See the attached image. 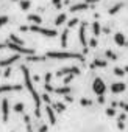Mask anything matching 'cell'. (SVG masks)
I'll return each instance as SVG.
<instances>
[{
    "label": "cell",
    "instance_id": "obj_29",
    "mask_svg": "<svg viewBox=\"0 0 128 132\" xmlns=\"http://www.w3.org/2000/svg\"><path fill=\"white\" fill-rule=\"evenodd\" d=\"M106 56H108V57H111V59H114V61H116V59H117V56H116V54H114V53H112V51H109V50H108V51H106Z\"/></svg>",
    "mask_w": 128,
    "mask_h": 132
},
{
    "label": "cell",
    "instance_id": "obj_30",
    "mask_svg": "<svg viewBox=\"0 0 128 132\" xmlns=\"http://www.w3.org/2000/svg\"><path fill=\"white\" fill-rule=\"evenodd\" d=\"M88 44H89L91 47H95V45H97V39H95V37H92V39H91V40H89Z\"/></svg>",
    "mask_w": 128,
    "mask_h": 132
},
{
    "label": "cell",
    "instance_id": "obj_1",
    "mask_svg": "<svg viewBox=\"0 0 128 132\" xmlns=\"http://www.w3.org/2000/svg\"><path fill=\"white\" fill-rule=\"evenodd\" d=\"M22 72H24V79H25V86H27V89H28V92L33 95V98H34V103H36V117H41V95L34 90V87H33V82H31V79H30V73H28V69L27 67H22Z\"/></svg>",
    "mask_w": 128,
    "mask_h": 132
},
{
    "label": "cell",
    "instance_id": "obj_37",
    "mask_svg": "<svg viewBox=\"0 0 128 132\" xmlns=\"http://www.w3.org/2000/svg\"><path fill=\"white\" fill-rule=\"evenodd\" d=\"M47 130V126H41V129H39V132H45Z\"/></svg>",
    "mask_w": 128,
    "mask_h": 132
},
{
    "label": "cell",
    "instance_id": "obj_3",
    "mask_svg": "<svg viewBox=\"0 0 128 132\" xmlns=\"http://www.w3.org/2000/svg\"><path fill=\"white\" fill-rule=\"evenodd\" d=\"M28 30H31V31H34V33H41V34H44V36H48V37H55V36L58 34L55 30L42 28V27H39V25H31V27H28Z\"/></svg>",
    "mask_w": 128,
    "mask_h": 132
},
{
    "label": "cell",
    "instance_id": "obj_7",
    "mask_svg": "<svg viewBox=\"0 0 128 132\" xmlns=\"http://www.w3.org/2000/svg\"><path fill=\"white\" fill-rule=\"evenodd\" d=\"M125 87H126V86H125L123 82H114V84L111 86V92H112V93H122V92L125 90Z\"/></svg>",
    "mask_w": 128,
    "mask_h": 132
},
{
    "label": "cell",
    "instance_id": "obj_2",
    "mask_svg": "<svg viewBox=\"0 0 128 132\" xmlns=\"http://www.w3.org/2000/svg\"><path fill=\"white\" fill-rule=\"evenodd\" d=\"M45 57H52V59H83L81 54L67 53V51H48L45 54Z\"/></svg>",
    "mask_w": 128,
    "mask_h": 132
},
{
    "label": "cell",
    "instance_id": "obj_25",
    "mask_svg": "<svg viewBox=\"0 0 128 132\" xmlns=\"http://www.w3.org/2000/svg\"><path fill=\"white\" fill-rule=\"evenodd\" d=\"M106 115L108 117H116V109L114 107H108L106 109Z\"/></svg>",
    "mask_w": 128,
    "mask_h": 132
},
{
    "label": "cell",
    "instance_id": "obj_21",
    "mask_svg": "<svg viewBox=\"0 0 128 132\" xmlns=\"http://www.w3.org/2000/svg\"><path fill=\"white\" fill-rule=\"evenodd\" d=\"M64 109H66V106H64L62 103H56L53 110H55V112H61V110H64Z\"/></svg>",
    "mask_w": 128,
    "mask_h": 132
},
{
    "label": "cell",
    "instance_id": "obj_36",
    "mask_svg": "<svg viewBox=\"0 0 128 132\" xmlns=\"http://www.w3.org/2000/svg\"><path fill=\"white\" fill-rule=\"evenodd\" d=\"M125 117H126L125 113H120V115H119V120H122V121H125Z\"/></svg>",
    "mask_w": 128,
    "mask_h": 132
},
{
    "label": "cell",
    "instance_id": "obj_10",
    "mask_svg": "<svg viewBox=\"0 0 128 132\" xmlns=\"http://www.w3.org/2000/svg\"><path fill=\"white\" fill-rule=\"evenodd\" d=\"M45 112H47V115H48V120H50V124H55L56 123V118H55V110L52 109V107H45Z\"/></svg>",
    "mask_w": 128,
    "mask_h": 132
},
{
    "label": "cell",
    "instance_id": "obj_28",
    "mask_svg": "<svg viewBox=\"0 0 128 132\" xmlns=\"http://www.w3.org/2000/svg\"><path fill=\"white\" fill-rule=\"evenodd\" d=\"M14 110H17V112H22V110H24V104H22V103L16 104V106H14Z\"/></svg>",
    "mask_w": 128,
    "mask_h": 132
},
{
    "label": "cell",
    "instance_id": "obj_15",
    "mask_svg": "<svg viewBox=\"0 0 128 132\" xmlns=\"http://www.w3.org/2000/svg\"><path fill=\"white\" fill-rule=\"evenodd\" d=\"M100 31H102L100 23H98V22H94V23H92V33H94V36H98Z\"/></svg>",
    "mask_w": 128,
    "mask_h": 132
},
{
    "label": "cell",
    "instance_id": "obj_14",
    "mask_svg": "<svg viewBox=\"0 0 128 132\" xmlns=\"http://www.w3.org/2000/svg\"><path fill=\"white\" fill-rule=\"evenodd\" d=\"M2 107H3V121H6L8 120V101L6 100H3V103H2Z\"/></svg>",
    "mask_w": 128,
    "mask_h": 132
},
{
    "label": "cell",
    "instance_id": "obj_17",
    "mask_svg": "<svg viewBox=\"0 0 128 132\" xmlns=\"http://www.w3.org/2000/svg\"><path fill=\"white\" fill-rule=\"evenodd\" d=\"M53 92H56V93H61V95H67V93H70V87H61V89H53Z\"/></svg>",
    "mask_w": 128,
    "mask_h": 132
},
{
    "label": "cell",
    "instance_id": "obj_18",
    "mask_svg": "<svg viewBox=\"0 0 128 132\" xmlns=\"http://www.w3.org/2000/svg\"><path fill=\"white\" fill-rule=\"evenodd\" d=\"M28 19H30L31 22L38 23V25H41V22H42V19H41L39 16H36V14H30V16H28Z\"/></svg>",
    "mask_w": 128,
    "mask_h": 132
},
{
    "label": "cell",
    "instance_id": "obj_6",
    "mask_svg": "<svg viewBox=\"0 0 128 132\" xmlns=\"http://www.w3.org/2000/svg\"><path fill=\"white\" fill-rule=\"evenodd\" d=\"M86 23H81V27H80V42H81V45L84 47V48H88V40H86Z\"/></svg>",
    "mask_w": 128,
    "mask_h": 132
},
{
    "label": "cell",
    "instance_id": "obj_20",
    "mask_svg": "<svg viewBox=\"0 0 128 132\" xmlns=\"http://www.w3.org/2000/svg\"><path fill=\"white\" fill-rule=\"evenodd\" d=\"M10 40H11V42H14V44L24 45V40H22V39H19V37H17L16 34H11V36H10Z\"/></svg>",
    "mask_w": 128,
    "mask_h": 132
},
{
    "label": "cell",
    "instance_id": "obj_31",
    "mask_svg": "<svg viewBox=\"0 0 128 132\" xmlns=\"http://www.w3.org/2000/svg\"><path fill=\"white\" fill-rule=\"evenodd\" d=\"M53 5H55L56 8H61V5H62V3H61V0H53Z\"/></svg>",
    "mask_w": 128,
    "mask_h": 132
},
{
    "label": "cell",
    "instance_id": "obj_4",
    "mask_svg": "<svg viewBox=\"0 0 128 132\" xmlns=\"http://www.w3.org/2000/svg\"><path fill=\"white\" fill-rule=\"evenodd\" d=\"M92 89H94V92H95L97 95H103V93L106 92V86H105V82H103L102 78H95V79H94Z\"/></svg>",
    "mask_w": 128,
    "mask_h": 132
},
{
    "label": "cell",
    "instance_id": "obj_5",
    "mask_svg": "<svg viewBox=\"0 0 128 132\" xmlns=\"http://www.w3.org/2000/svg\"><path fill=\"white\" fill-rule=\"evenodd\" d=\"M66 73H75V75H80V69L77 67H66V69H61L56 72V76H62V75H66Z\"/></svg>",
    "mask_w": 128,
    "mask_h": 132
},
{
    "label": "cell",
    "instance_id": "obj_34",
    "mask_svg": "<svg viewBox=\"0 0 128 132\" xmlns=\"http://www.w3.org/2000/svg\"><path fill=\"white\" fill-rule=\"evenodd\" d=\"M81 104H83V106H89L91 101H89V100H81Z\"/></svg>",
    "mask_w": 128,
    "mask_h": 132
},
{
    "label": "cell",
    "instance_id": "obj_19",
    "mask_svg": "<svg viewBox=\"0 0 128 132\" xmlns=\"http://www.w3.org/2000/svg\"><path fill=\"white\" fill-rule=\"evenodd\" d=\"M122 8H123V3H117V5H114V6L109 10V14H116V13H117L119 10H122Z\"/></svg>",
    "mask_w": 128,
    "mask_h": 132
},
{
    "label": "cell",
    "instance_id": "obj_26",
    "mask_svg": "<svg viewBox=\"0 0 128 132\" xmlns=\"http://www.w3.org/2000/svg\"><path fill=\"white\" fill-rule=\"evenodd\" d=\"M77 23H78V19H72V20L67 22V28H72V27H75Z\"/></svg>",
    "mask_w": 128,
    "mask_h": 132
},
{
    "label": "cell",
    "instance_id": "obj_35",
    "mask_svg": "<svg viewBox=\"0 0 128 132\" xmlns=\"http://www.w3.org/2000/svg\"><path fill=\"white\" fill-rule=\"evenodd\" d=\"M50 79H52V75H50V73H47V75H45V81H47V82H50Z\"/></svg>",
    "mask_w": 128,
    "mask_h": 132
},
{
    "label": "cell",
    "instance_id": "obj_11",
    "mask_svg": "<svg viewBox=\"0 0 128 132\" xmlns=\"http://www.w3.org/2000/svg\"><path fill=\"white\" fill-rule=\"evenodd\" d=\"M22 86H2L0 87V93L2 92H13V90H20Z\"/></svg>",
    "mask_w": 128,
    "mask_h": 132
},
{
    "label": "cell",
    "instance_id": "obj_13",
    "mask_svg": "<svg viewBox=\"0 0 128 132\" xmlns=\"http://www.w3.org/2000/svg\"><path fill=\"white\" fill-rule=\"evenodd\" d=\"M17 59H20V56H19V54L13 56V57H10V59L2 61V62H0V65H10V64H13V62H14V61H17Z\"/></svg>",
    "mask_w": 128,
    "mask_h": 132
},
{
    "label": "cell",
    "instance_id": "obj_23",
    "mask_svg": "<svg viewBox=\"0 0 128 132\" xmlns=\"http://www.w3.org/2000/svg\"><path fill=\"white\" fill-rule=\"evenodd\" d=\"M94 65H95V67H106V61H102V59L98 61V59H97V61L94 62Z\"/></svg>",
    "mask_w": 128,
    "mask_h": 132
},
{
    "label": "cell",
    "instance_id": "obj_27",
    "mask_svg": "<svg viewBox=\"0 0 128 132\" xmlns=\"http://www.w3.org/2000/svg\"><path fill=\"white\" fill-rule=\"evenodd\" d=\"M6 22H8V17L6 16H0V28H2Z\"/></svg>",
    "mask_w": 128,
    "mask_h": 132
},
{
    "label": "cell",
    "instance_id": "obj_12",
    "mask_svg": "<svg viewBox=\"0 0 128 132\" xmlns=\"http://www.w3.org/2000/svg\"><path fill=\"white\" fill-rule=\"evenodd\" d=\"M67 36H69V28H66L62 31V34H61V45H62V48L67 47Z\"/></svg>",
    "mask_w": 128,
    "mask_h": 132
},
{
    "label": "cell",
    "instance_id": "obj_8",
    "mask_svg": "<svg viewBox=\"0 0 128 132\" xmlns=\"http://www.w3.org/2000/svg\"><path fill=\"white\" fill-rule=\"evenodd\" d=\"M114 42L119 45V47H123V45H126V40H125V36L122 34V33H116L114 34Z\"/></svg>",
    "mask_w": 128,
    "mask_h": 132
},
{
    "label": "cell",
    "instance_id": "obj_33",
    "mask_svg": "<svg viewBox=\"0 0 128 132\" xmlns=\"http://www.w3.org/2000/svg\"><path fill=\"white\" fill-rule=\"evenodd\" d=\"M41 98H42L44 101H47V103H50V96H48V95H42Z\"/></svg>",
    "mask_w": 128,
    "mask_h": 132
},
{
    "label": "cell",
    "instance_id": "obj_22",
    "mask_svg": "<svg viewBox=\"0 0 128 132\" xmlns=\"http://www.w3.org/2000/svg\"><path fill=\"white\" fill-rule=\"evenodd\" d=\"M30 5H31L30 0H22V2H20V8H22V10H28Z\"/></svg>",
    "mask_w": 128,
    "mask_h": 132
},
{
    "label": "cell",
    "instance_id": "obj_39",
    "mask_svg": "<svg viewBox=\"0 0 128 132\" xmlns=\"http://www.w3.org/2000/svg\"><path fill=\"white\" fill-rule=\"evenodd\" d=\"M123 70H125V73H126V72H128V67H125V69H123Z\"/></svg>",
    "mask_w": 128,
    "mask_h": 132
},
{
    "label": "cell",
    "instance_id": "obj_9",
    "mask_svg": "<svg viewBox=\"0 0 128 132\" xmlns=\"http://www.w3.org/2000/svg\"><path fill=\"white\" fill-rule=\"evenodd\" d=\"M89 8V3H78V5H74V6H70V11L72 13H77V11H83V10H88Z\"/></svg>",
    "mask_w": 128,
    "mask_h": 132
},
{
    "label": "cell",
    "instance_id": "obj_16",
    "mask_svg": "<svg viewBox=\"0 0 128 132\" xmlns=\"http://www.w3.org/2000/svg\"><path fill=\"white\" fill-rule=\"evenodd\" d=\"M66 19H67V16L66 14H59L58 17H56V20H55V25H61V23H64V22H66Z\"/></svg>",
    "mask_w": 128,
    "mask_h": 132
},
{
    "label": "cell",
    "instance_id": "obj_24",
    "mask_svg": "<svg viewBox=\"0 0 128 132\" xmlns=\"http://www.w3.org/2000/svg\"><path fill=\"white\" fill-rule=\"evenodd\" d=\"M114 73H116V76H123V75H125V70H123V69L116 67V69H114Z\"/></svg>",
    "mask_w": 128,
    "mask_h": 132
},
{
    "label": "cell",
    "instance_id": "obj_32",
    "mask_svg": "<svg viewBox=\"0 0 128 132\" xmlns=\"http://www.w3.org/2000/svg\"><path fill=\"white\" fill-rule=\"evenodd\" d=\"M120 107H122L123 110H126V112H128V103H120Z\"/></svg>",
    "mask_w": 128,
    "mask_h": 132
},
{
    "label": "cell",
    "instance_id": "obj_38",
    "mask_svg": "<svg viewBox=\"0 0 128 132\" xmlns=\"http://www.w3.org/2000/svg\"><path fill=\"white\" fill-rule=\"evenodd\" d=\"M95 2H98V0H86V3H89V5L91 3H95Z\"/></svg>",
    "mask_w": 128,
    "mask_h": 132
}]
</instances>
